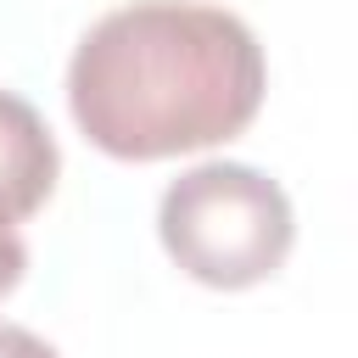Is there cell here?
<instances>
[{"label": "cell", "instance_id": "cell-1", "mask_svg": "<svg viewBox=\"0 0 358 358\" xmlns=\"http://www.w3.org/2000/svg\"><path fill=\"white\" fill-rule=\"evenodd\" d=\"M268 90L257 34L201 0H134L84 28L67 62L78 134L117 162H162L246 134Z\"/></svg>", "mask_w": 358, "mask_h": 358}, {"label": "cell", "instance_id": "cell-2", "mask_svg": "<svg viewBox=\"0 0 358 358\" xmlns=\"http://www.w3.org/2000/svg\"><path fill=\"white\" fill-rule=\"evenodd\" d=\"M162 252L213 291H252L274 280L296 241L291 196L252 162H196L157 201Z\"/></svg>", "mask_w": 358, "mask_h": 358}, {"label": "cell", "instance_id": "cell-3", "mask_svg": "<svg viewBox=\"0 0 358 358\" xmlns=\"http://www.w3.org/2000/svg\"><path fill=\"white\" fill-rule=\"evenodd\" d=\"M56 173H62L56 134L45 129L34 101H22L17 90H0V218L11 224L34 218L50 201Z\"/></svg>", "mask_w": 358, "mask_h": 358}, {"label": "cell", "instance_id": "cell-4", "mask_svg": "<svg viewBox=\"0 0 358 358\" xmlns=\"http://www.w3.org/2000/svg\"><path fill=\"white\" fill-rule=\"evenodd\" d=\"M22 274H28V246H22L17 224L0 218V296H11L22 285Z\"/></svg>", "mask_w": 358, "mask_h": 358}, {"label": "cell", "instance_id": "cell-5", "mask_svg": "<svg viewBox=\"0 0 358 358\" xmlns=\"http://www.w3.org/2000/svg\"><path fill=\"white\" fill-rule=\"evenodd\" d=\"M0 358H62L50 341H39L34 330H22V324H6L0 319Z\"/></svg>", "mask_w": 358, "mask_h": 358}]
</instances>
